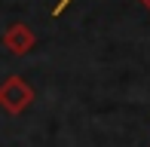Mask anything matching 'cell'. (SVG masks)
I'll return each mask as SVG.
<instances>
[{
	"instance_id": "obj_1",
	"label": "cell",
	"mask_w": 150,
	"mask_h": 147,
	"mask_svg": "<svg viewBox=\"0 0 150 147\" xmlns=\"http://www.w3.org/2000/svg\"><path fill=\"white\" fill-rule=\"evenodd\" d=\"M31 101H34V89L28 80L12 74V77H6L0 83V107L6 113H25L31 107Z\"/></svg>"
},
{
	"instance_id": "obj_3",
	"label": "cell",
	"mask_w": 150,
	"mask_h": 147,
	"mask_svg": "<svg viewBox=\"0 0 150 147\" xmlns=\"http://www.w3.org/2000/svg\"><path fill=\"white\" fill-rule=\"evenodd\" d=\"M71 3H74V0H58V3H55V9H52V16H61V12H64Z\"/></svg>"
},
{
	"instance_id": "obj_4",
	"label": "cell",
	"mask_w": 150,
	"mask_h": 147,
	"mask_svg": "<svg viewBox=\"0 0 150 147\" xmlns=\"http://www.w3.org/2000/svg\"><path fill=\"white\" fill-rule=\"evenodd\" d=\"M138 3H141V6H144V9H147V12H150V0H138Z\"/></svg>"
},
{
	"instance_id": "obj_2",
	"label": "cell",
	"mask_w": 150,
	"mask_h": 147,
	"mask_svg": "<svg viewBox=\"0 0 150 147\" xmlns=\"http://www.w3.org/2000/svg\"><path fill=\"white\" fill-rule=\"evenodd\" d=\"M34 46H37V34L25 22H16V25H9L3 31V49L9 55H28Z\"/></svg>"
}]
</instances>
